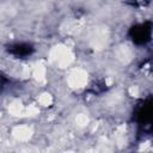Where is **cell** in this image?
<instances>
[{
	"label": "cell",
	"mask_w": 153,
	"mask_h": 153,
	"mask_svg": "<svg viewBox=\"0 0 153 153\" xmlns=\"http://www.w3.org/2000/svg\"><path fill=\"white\" fill-rule=\"evenodd\" d=\"M45 74H47V71L43 63H37L32 69V75L38 82L45 81Z\"/></svg>",
	"instance_id": "obj_5"
},
{
	"label": "cell",
	"mask_w": 153,
	"mask_h": 153,
	"mask_svg": "<svg viewBox=\"0 0 153 153\" xmlns=\"http://www.w3.org/2000/svg\"><path fill=\"white\" fill-rule=\"evenodd\" d=\"M67 84L72 88H81L87 84V73L84 69H74L67 78Z\"/></svg>",
	"instance_id": "obj_2"
},
{
	"label": "cell",
	"mask_w": 153,
	"mask_h": 153,
	"mask_svg": "<svg viewBox=\"0 0 153 153\" xmlns=\"http://www.w3.org/2000/svg\"><path fill=\"white\" fill-rule=\"evenodd\" d=\"M25 110H26V108H24L19 100H13L8 105V112L12 116H23V115H25Z\"/></svg>",
	"instance_id": "obj_4"
},
{
	"label": "cell",
	"mask_w": 153,
	"mask_h": 153,
	"mask_svg": "<svg viewBox=\"0 0 153 153\" xmlns=\"http://www.w3.org/2000/svg\"><path fill=\"white\" fill-rule=\"evenodd\" d=\"M50 60L54 61L57 65V67L67 68L74 61V55L67 47L57 45L53 48V50L50 51Z\"/></svg>",
	"instance_id": "obj_1"
},
{
	"label": "cell",
	"mask_w": 153,
	"mask_h": 153,
	"mask_svg": "<svg viewBox=\"0 0 153 153\" xmlns=\"http://www.w3.org/2000/svg\"><path fill=\"white\" fill-rule=\"evenodd\" d=\"M75 123L78 127H85L88 124V117L85 114H79L75 117Z\"/></svg>",
	"instance_id": "obj_8"
},
{
	"label": "cell",
	"mask_w": 153,
	"mask_h": 153,
	"mask_svg": "<svg viewBox=\"0 0 153 153\" xmlns=\"http://www.w3.org/2000/svg\"><path fill=\"white\" fill-rule=\"evenodd\" d=\"M38 103H39L42 106H49V105L53 103V97H51L49 93H42V94L38 97Z\"/></svg>",
	"instance_id": "obj_7"
},
{
	"label": "cell",
	"mask_w": 153,
	"mask_h": 153,
	"mask_svg": "<svg viewBox=\"0 0 153 153\" xmlns=\"http://www.w3.org/2000/svg\"><path fill=\"white\" fill-rule=\"evenodd\" d=\"M116 56H117V59H118L120 61H122V62H128V61H130V59H131V50H130L128 47L122 45V47H120V48L117 49Z\"/></svg>",
	"instance_id": "obj_6"
},
{
	"label": "cell",
	"mask_w": 153,
	"mask_h": 153,
	"mask_svg": "<svg viewBox=\"0 0 153 153\" xmlns=\"http://www.w3.org/2000/svg\"><path fill=\"white\" fill-rule=\"evenodd\" d=\"M38 112H39V110H38V108L36 105H29L26 108V110H25V115L26 116H36V115H38Z\"/></svg>",
	"instance_id": "obj_9"
},
{
	"label": "cell",
	"mask_w": 153,
	"mask_h": 153,
	"mask_svg": "<svg viewBox=\"0 0 153 153\" xmlns=\"http://www.w3.org/2000/svg\"><path fill=\"white\" fill-rule=\"evenodd\" d=\"M129 93H130V96H133V97H137V96H139V88H137V86H131V87L129 88Z\"/></svg>",
	"instance_id": "obj_10"
},
{
	"label": "cell",
	"mask_w": 153,
	"mask_h": 153,
	"mask_svg": "<svg viewBox=\"0 0 153 153\" xmlns=\"http://www.w3.org/2000/svg\"><path fill=\"white\" fill-rule=\"evenodd\" d=\"M12 136L17 141L25 142L32 136V129L29 126H17L12 130Z\"/></svg>",
	"instance_id": "obj_3"
}]
</instances>
